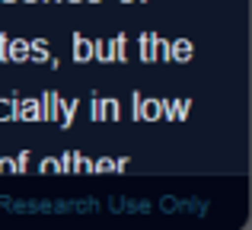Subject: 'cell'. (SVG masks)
<instances>
[{"mask_svg": "<svg viewBox=\"0 0 252 230\" xmlns=\"http://www.w3.org/2000/svg\"><path fill=\"white\" fill-rule=\"evenodd\" d=\"M58 102H61V93L45 90V93L38 96V122H51L55 112H58Z\"/></svg>", "mask_w": 252, "mask_h": 230, "instance_id": "1", "label": "cell"}, {"mask_svg": "<svg viewBox=\"0 0 252 230\" xmlns=\"http://www.w3.org/2000/svg\"><path fill=\"white\" fill-rule=\"evenodd\" d=\"M157 42H160V35H157V32H141L137 45H141V61L144 64H154L157 61Z\"/></svg>", "mask_w": 252, "mask_h": 230, "instance_id": "2", "label": "cell"}, {"mask_svg": "<svg viewBox=\"0 0 252 230\" xmlns=\"http://www.w3.org/2000/svg\"><path fill=\"white\" fill-rule=\"evenodd\" d=\"M74 61L77 64L93 61V38H86L83 32H74Z\"/></svg>", "mask_w": 252, "mask_h": 230, "instance_id": "3", "label": "cell"}, {"mask_svg": "<svg viewBox=\"0 0 252 230\" xmlns=\"http://www.w3.org/2000/svg\"><path fill=\"white\" fill-rule=\"evenodd\" d=\"M137 122H160V99L141 96V102H137Z\"/></svg>", "mask_w": 252, "mask_h": 230, "instance_id": "4", "label": "cell"}, {"mask_svg": "<svg viewBox=\"0 0 252 230\" xmlns=\"http://www.w3.org/2000/svg\"><path fill=\"white\" fill-rule=\"evenodd\" d=\"M93 61L115 64V51H112V38H93Z\"/></svg>", "mask_w": 252, "mask_h": 230, "instance_id": "5", "label": "cell"}, {"mask_svg": "<svg viewBox=\"0 0 252 230\" xmlns=\"http://www.w3.org/2000/svg\"><path fill=\"white\" fill-rule=\"evenodd\" d=\"M74 115H77V99H61L58 102L55 122L61 125V128H70V125H74Z\"/></svg>", "mask_w": 252, "mask_h": 230, "instance_id": "6", "label": "cell"}, {"mask_svg": "<svg viewBox=\"0 0 252 230\" xmlns=\"http://www.w3.org/2000/svg\"><path fill=\"white\" fill-rule=\"evenodd\" d=\"M16 122H38V99H19L16 96Z\"/></svg>", "mask_w": 252, "mask_h": 230, "instance_id": "7", "label": "cell"}, {"mask_svg": "<svg viewBox=\"0 0 252 230\" xmlns=\"http://www.w3.org/2000/svg\"><path fill=\"white\" fill-rule=\"evenodd\" d=\"M26 55H29V42H26V38H10V45H6V61L23 64Z\"/></svg>", "mask_w": 252, "mask_h": 230, "instance_id": "8", "label": "cell"}, {"mask_svg": "<svg viewBox=\"0 0 252 230\" xmlns=\"http://www.w3.org/2000/svg\"><path fill=\"white\" fill-rule=\"evenodd\" d=\"M48 38H32L29 42V55H26V61H32V64H45L48 61Z\"/></svg>", "mask_w": 252, "mask_h": 230, "instance_id": "9", "label": "cell"}, {"mask_svg": "<svg viewBox=\"0 0 252 230\" xmlns=\"http://www.w3.org/2000/svg\"><path fill=\"white\" fill-rule=\"evenodd\" d=\"M191 58H195V45H191L189 38H176V42H172V61L189 64Z\"/></svg>", "mask_w": 252, "mask_h": 230, "instance_id": "10", "label": "cell"}, {"mask_svg": "<svg viewBox=\"0 0 252 230\" xmlns=\"http://www.w3.org/2000/svg\"><path fill=\"white\" fill-rule=\"evenodd\" d=\"M0 122H16V96L0 99Z\"/></svg>", "mask_w": 252, "mask_h": 230, "instance_id": "11", "label": "cell"}, {"mask_svg": "<svg viewBox=\"0 0 252 230\" xmlns=\"http://www.w3.org/2000/svg\"><path fill=\"white\" fill-rule=\"evenodd\" d=\"M112 51H115V61H118V64L128 61V38H125V32L112 38Z\"/></svg>", "mask_w": 252, "mask_h": 230, "instance_id": "12", "label": "cell"}, {"mask_svg": "<svg viewBox=\"0 0 252 230\" xmlns=\"http://www.w3.org/2000/svg\"><path fill=\"white\" fill-rule=\"evenodd\" d=\"M118 115H122L118 99H102V122H118Z\"/></svg>", "mask_w": 252, "mask_h": 230, "instance_id": "13", "label": "cell"}, {"mask_svg": "<svg viewBox=\"0 0 252 230\" xmlns=\"http://www.w3.org/2000/svg\"><path fill=\"white\" fill-rule=\"evenodd\" d=\"M58 166H61V173H77V150H64L58 157Z\"/></svg>", "mask_w": 252, "mask_h": 230, "instance_id": "14", "label": "cell"}, {"mask_svg": "<svg viewBox=\"0 0 252 230\" xmlns=\"http://www.w3.org/2000/svg\"><path fill=\"white\" fill-rule=\"evenodd\" d=\"M157 61H163V64L172 61V42L163 38V35H160V42H157Z\"/></svg>", "mask_w": 252, "mask_h": 230, "instance_id": "15", "label": "cell"}, {"mask_svg": "<svg viewBox=\"0 0 252 230\" xmlns=\"http://www.w3.org/2000/svg\"><path fill=\"white\" fill-rule=\"evenodd\" d=\"M93 173H115V160H112V157H99V160H93Z\"/></svg>", "mask_w": 252, "mask_h": 230, "instance_id": "16", "label": "cell"}, {"mask_svg": "<svg viewBox=\"0 0 252 230\" xmlns=\"http://www.w3.org/2000/svg\"><path fill=\"white\" fill-rule=\"evenodd\" d=\"M38 169H42L45 176H48V173H61V166H58V157H45V160L38 163Z\"/></svg>", "mask_w": 252, "mask_h": 230, "instance_id": "17", "label": "cell"}, {"mask_svg": "<svg viewBox=\"0 0 252 230\" xmlns=\"http://www.w3.org/2000/svg\"><path fill=\"white\" fill-rule=\"evenodd\" d=\"M13 163H16V173H26V169H29V150H19V154L13 157Z\"/></svg>", "mask_w": 252, "mask_h": 230, "instance_id": "18", "label": "cell"}, {"mask_svg": "<svg viewBox=\"0 0 252 230\" xmlns=\"http://www.w3.org/2000/svg\"><path fill=\"white\" fill-rule=\"evenodd\" d=\"M77 173H83V176H90V173H93V160H90V157L77 154Z\"/></svg>", "mask_w": 252, "mask_h": 230, "instance_id": "19", "label": "cell"}, {"mask_svg": "<svg viewBox=\"0 0 252 230\" xmlns=\"http://www.w3.org/2000/svg\"><path fill=\"white\" fill-rule=\"evenodd\" d=\"M16 173V163H13V157H0V176H10Z\"/></svg>", "mask_w": 252, "mask_h": 230, "instance_id": "20", "label": "cell"}, {"mask_svg": "<svg viewBox=\"0 0 252 230\" xmlns=\"http://www.w3.org/2000/svg\"><path fill=\"white\" fill-rule=\"evenodd\" d=\"M90 112H93V122H102V99H99V96H93Z\"/></svg>", "mask_w": 252, "mask_h": 230, "instance_id": "21", "label": "cell"}, {"mask_svg": "<svg viewBox=\"0 0 252 230\" xmlns=\"http://www.w3.org/2000/svg\"><path fill=\"white\" fill-rule=\"evenodd\" d=\"M6 45H10V35H6V32H0V61L10 64V61H6Z\"/></svg>", "mask_w": 252, "mask_h": 230, "instance_id": "22", "label": "cell"}, {"mask_svg": "<svg viewBox=\"0 0 252 230\" xmlns=\"http://www.w3.org/2000/svg\"><path fill=\"white\" fill-rule=\"evenodd\" d=\"M125 166H128V157H118L115 160V173H125Z\"/></svg>", "mask_w": 252, "mask_h": 230, "instance_id": "23", "label": "cell"}, {"mask_svg": "<svg viewBox=\"0 0 252 230\" xmlns=\"http://www.w3.org/2000/svg\"><path fill=\"white\" fill-rule=\"evenodd\" d=\"M38 3H61V0H38Z\"/></svg>", "mask_w": 252, "mask_h": 230, "instance_id": "24", "label": "cell"}, {"mask_svg": "<svg viewBox=\"0 0 252 230\" xmlns=\"http://www.w3.org/2000/svg\"><path fill=\"white\" fill-rule=\"evenodd\" d=\"M64 3H83V0H64Z\"/></svg>", "mask_w": 252, "mask_h": 230, "instance_id": "25", "label": "cell"}, {"mask_svg": "<svg viewBox=\"0 0 252 230\" xmlns=\"http://www.w3.org/2000/svg\"><path fill=\"white\" fill-rule=\"evenodd\" d=\"M0 3H19V0H0Z\"/></svg>", "mask_w": 252, "mask_h": 230, "instance_id": "26", "label": "cell"}, {"mask_svg": "<svg viewBox=\"0 0 252 230\" xmlns=\"http://www.w3.org/2000/svg\"><path fill=\"white\" fill-rule=\"evenodd\" d=\"M86 3H102V0H86Z\"/></svg>", "mask_w": 252, "mask_h": 230, "instance_id": "27", "label": "cell"}, {"mask_svg": "<svg viewBox=\"0 0 252 230\" xmlns=\"http://www.w3.org/2000/svg\"><path fill=\"white\" fill-rule=\"evenodd\" d=\"M23 3H38V0H23Z\"/></svg>", "mask_w": 252, "mask_h": 230, "instance_id": "28", "label": "cell"}, {"mask_svg": "<svg viewBox=\"0 0 252 230\" xmlns=\"http://www.w3.org/2000/svg\"><path fill=\"white\" fill-rule=\"evenodd\" d=\"M137 3H150V0H137Z\"/></svg>", "mask_w": 252, "mask_h": 230, "instance_id": "29", "label": "cell"}, {"mask_svg": "<svg viewBox=\"0 0 252 230\" xmlns=\"http://www.w3.org/2000/svg\"><path fill=\"white\" fill-rule=\"evenodd\" d=\"M122 3H134V0H122Z\"/></svg>", "mask_w": 252, "mask_h": 230, "instance_id": "30", "label": "cell"}]
</instances>
